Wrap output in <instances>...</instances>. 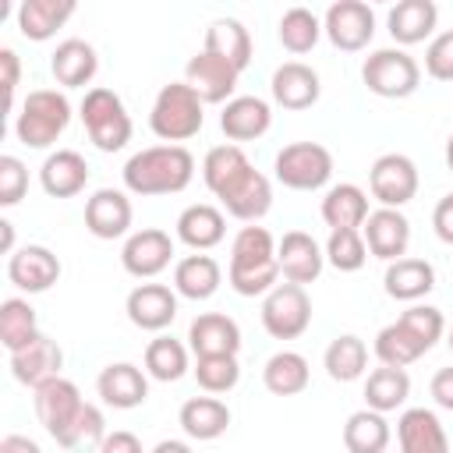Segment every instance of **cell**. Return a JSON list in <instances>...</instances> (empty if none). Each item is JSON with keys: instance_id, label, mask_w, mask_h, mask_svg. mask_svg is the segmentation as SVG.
<instances>
[{"instance_id": "obj_42", "label": "cell", "mask_w": 453, "mask_h": 453, "mask_svg": "<svg viewBox=\"0 0 453 453\" xmlns=\"http://www.w3.org/2000/svg\"><path fill=\"white\" fill-rule=\"evenodd\" d=\"M428 354V347L396 319V322H389V326H382L379 333H375V357L382 361V365H389V368H407V365H414L418 357H425Z\"/></svg>"}, {"instance_id": "obj_24", "label": "cell", "mask_w": 453, "mask_h": 453, "mask_svg": "<svg viewBox=\"0 0 453 453\" xmlns=\"http://www.w3.org/2000/svg\"><path fill=\"white\" fill-rule=\"evenodd\" d=\"M219 127L234 145L255 142L273 127V106L262 96H234L219 113Z\"/></svg>"}, {"instance_id": "obj_22", "label": "cell", "mask_w": 453, "mask_h": 453, "mask_svg": "<svg viewBox=\"0 0 453 453\" xmlns=\"http://www.w3.org/2000/svg\"><path fill=\"white\" fill-rule=\"evenodd\" d=\"M188 347L195 357H219L241 350V326L223 311H202L188 326Z\"/></svg>"}, {"instance_id": "obj_37", "label": "cell", "mask_w": 453, "mask_h": 453, "mask_svg": "<svg viewBox=\"0 0 453 453\" xmlns=\"http://www.w3.org/2000/svg\"><path fill=\"white\" fill-rule=\"evenodd\" d=\"M407 396H411V375H407V368L382 365V368L368 372V379H365V407L368 411L393 414V411H400L407 403Z\"/></svg>"}, {"instance_id": "obj_53", "label": "cell", "mask_w": 453, "mask_h": 453, "mask_svg": "<svg viewBox=\"0 0 453 453\" xmlns=\"http://www.w3.org/2000/svg\"><path fill=\"white\" fill-rule=\"evenodd\" d=\"M428 393H432L435 407H442V411H453V365H446V368H439V372L432 375V382H428Z\"/></svg>"}, {"instance_id": "obj_39", "label": "cell", "mask_w": 453, "mask_h": 453, "mask_svg": "<svg viewBox=\"0 0 453 453\" xmlns=\"http://www.w3.org/2000/svg\"><path fill=\"white\" fill-rule=\"evenodd\" d=\"M389 439H393V428H389L386 414L368 411V407L354 411L347 418V425H343V446H347V453H386Z\"/></svg>"}, {"instance_id": "obj_29", "label": "cell", "mask_w": 453, "mask_h": 453, "mask_svg": "<svg viewBox=\"0 0 453 453\" xmlns=\"http://www.w3.org/2000/svg\"><path fill=\"white\" fill-rule=\"evenodd\" d=\"M60 368H64V350H60V343H57L53 336H46V333H42L35 343H28L25 350L11 354V375H14L21 386H32V389H39L42 382L57 379Z\"/></svg>"}, {"instance_id": "obj_48", "label": "cell", "mask_w": 453, "mask_h": 453, "mask_svg": "<svg viewBox=\"0 0 453 453\" xmlns=\"http://www.w3.org/2000/svg\"><path fill=\"white\" fill-rule=\"evenodd\" d=\"M28 191V166L18 156H0V205L11 209Z\"/></svg>"}, {"instance_id": "obj_2", "label": "cell", "mask_w": 453, "mask_h": 453, "mask_svg": "<svg viewBox=\"0 0 453 453\" xmlns=\"http://www.w3.org/2000/svg\"><path fill=\"white\" fill-rule=\"evenodd\" d=\"M226 283L241 297H265L280 283V265H276V237L248 223L234 234L230 241V265H226Z\"/></svg>"}, {"instance_id": "obj_43", "label": "cell", "mask_w": 453, "mask_h": 453, "mask_svg": "<svg viewBox=\"0 0 453 453\" xmlns=\"http://www.w3.org/2000/svg\"><path fill=\"white\" fill-rule=\"evenodd\" d=\"M276 35H280V46L287 53H294V57L311 53L315 42L322 39V18L315 11H308V7H290V11H283Z\"/></svg>"}, {"instance_id": "obj_40", "label": "cell", "mask_w": 453, "mask_h": 453, "mask_svg": "<svg viewBox=\"0 0 453 453\" xmlns=\"http://www.w3.org/2000/svg\"><path fill=\"white\" fill-rule=\"evenodd\" d=\"M322 365H326V375L333 382H357L365 372H368V347L361 336L354 333H340L326 354H322Z\"/></svg>"}, {"instance_id": "obj_52", "label": "cell", "mask_w": 453, "mask_h": 453, "mask_svg": "<svg viewBox=\"0 0 453 453\" xmlns=\"http://www.w3.org/2000/svg\"><path fill=\"white\" fill-rule=\"evenodd\" d=\"M0 67H4V92H7V110L14 106V92H18V81H21V60L11 46L0 50Z\"/></svg>"}, {"instance_id": "obj_41", "label": "cell", "mask_w": 453, "mask_h": 453, "mask_svg": "<svg viewBox=\"0 0 453 453\" xmlns=\"http://www.w3.org/2000/svg\"><path fill=\"white\" fill-rule=\"evenodd\" d=\"M145 372L156 382H177V379H184L191 372V347H184L180 340L159 333L145 347Z\"/></svg>"}, {"instance_id": "obj_8", "label": "cell", "mask_w": 453, "mask_h": 453, "mask_svg": "<svg viewBox=\"0 0 453 453\" xmlns=\"http://www.w3.org/2000/svg\"><path fill=\"white\" fill-rule=\"evenodd\" d=\"M273 177L290 191H319L333 177V152L319 142H290L276 152Z\"/></svg>"}, {"instance_id": "obj_13", "label": "cell", "mask_w": 453, "mask_h": 453, "mask_svg": "<svg viewBox=\"0 0 453 453\" xmlns=\"http://www.w3.org/2000/svg\"><path fill=\"white\" fill-rule=\"evenodd\" d=\"M170 262H173V237L159 226H142L127 234L120 248V265L134 280H156Z\"/></svg>"}, {"instance_id": "obj_17", "label": "cell", "mask_w": 453, "mask_h": 453, "mask_svg": "<svg viewBox=\"0 0 453 453\" xmlns=\"http://www.w3.org/2000/svg\"><path fill=\"white\" fill-rule=\"evenodd\" d=\"M361 237L368 244V255L372 258H382L386 265L403 258L407 248H411V219L403 216V209H372L365 226H361Z\"/></svg>"}, {"instance_id": "obj_49", "label": "cell", "mask_w": 453, "mask_h": 453, "mask_svg": "<svg viewBox=\"0 0 453 453\" xmlns=\"http://www.w3.org/2000/svg\"><path fill=\"white\" fill-rule=\"evenodd\" d=\"M425 74L435 81H453V28L432 35L425 46Z\"/></svg>"}, {"instance_id": "obj_18", "label": "cell", "mask_w": 453, "mask_h": 453, "mask_svg": "<svg viewBox=\"0 0 453 453\" xmlns=\"http://www.w3.org/2000/svg\"><path fill=\"white\" fill-rule=\"evenodd\" d=\"M124 311L131 319L134 329L142 333H163L173 319H177V290L166 283H138L127 301Z\"/></svg>"}, {"instance_id": "obj_4", "label": "cell", "mask_w": 453, "mask_h": 453, "mask_svg": "<svg viewBox=\"0 0 453 453\" xmlns=\"http://www.w3.org/2000/svg\"><path fill=\"white\" fill-rule=\"evenodd\" d=\"M71 124V99L64 88H32L14 113V134L25 149H50Z\"/></svg>"}, {"instance_id": "obj_28", "label": "cell", "mask_w": 453, "mask_h": 453, "mask_svg": "<svg viewBox=\"0 0 453 453\" xmlns=\"http://www.w3.org/2000/svg\"><path fill=\"white\" fill-rule=\"evenodd\" d=\"M382 287L393 301H407V304H418L421 297H428L435 290V265L428 258H396L386 265L382 273Z\"/></svg>"}, {"instance_id": "obj_27", "label": "cell", "mask_w": 453, "mask_h": 453, "mask_svg": "<svg viewBox=\"0 0 453 453\" xmlns=\"http://www.w3.org/2000/svg\"><path fill=\"white\" fill-rule=\"evenodd\" d=\"M173 230H177V241L188 244L191 251H209V248L223 244V237H226V216H223V209H216L209 202H195V205L180 209Z\"/></svg>"}, {"instance_id": "obj_34", "label": "cell", "mask_w": 453, "mask_h": 453, "mask_svg": "<svg viewBox=\"0 0 453 453\" xmlns=\"http://www.w3.org/2000/svg\"><path fill=\"white\" fill-rule=\"evenodd\" d=\"M368 191L343 180L322 195V219L329 230H361L368 219Z\"/></svg>"}, {"instance_id": "obj_20", "label": "cell", "mask_w": 453, "mask_h": 453, "mask_svg": "<svg viewBox=\"0 0 453 453\" xmlns=\"http://www.w3.org/2000/svg\"><path fill=\"white\" fill-rule=\"evenodd\" d=\"M96 393L113 411H134L149 400V372L131 361H113L99 372Z\"/></svg>"}, {"instance_id": "obj_14", "label": "cell", "mask_w": 453, "mask_h": 453, "mask_svg": "<svg viewBox=\"0 0 453 453\" xmlns=\"http://www.w3.org/2000/svg\"><path fill=\"white\" fill-rule=\"evenodd\" d=\"M276 265H280V280L297 283V287H308V283H315L322 276L326 251H322V244L311 234L287 230L276 241Z\"/></svg>"}, {"instance_id": "obj_45", "label": "cell", "mask_w": 453, "mask_h": 453, "mask_svg": "<svg viewBox=\"0 0 453 453\" xmlns=\"http://www.w3.org/2000/svg\"><path fill=\"white\" fill-rule=\"evenodd\" d=\"M322 251L336 273H357L368 262V244L361 230H329V241L322 244Z\"/></svg>"}, {"instance_id": "obj_35", "label": "cell", "mask_w": 453, "mask_h": 453, "mask_svg": "<svg viewBox=\"0 0 453 453\" xmlns=\"http://www.w3.org/2000/svg\"><path fill=\"white\" fill-rule=\"evenodd\" d=\"M74 0H21L18 4V32L32 42H46L64 28V21L74 14Z\"/></svg>"}, {"instance_id": "obj_25", "label": "cell", "mask_w": 453, "mask_h": 453, "mask_svg": "<svg viewBox=\"0 0 453 453\" xmlns=\"http://www.w3.org/2000/svg\"><path fill=\"white\" fill-rule=\"evenodd\" d=\"M439 25V7L432 0H400L396 7H389L386 14V28L393 35V42L403 46H418V42H432Z\"/></svg>"}, {"instance_id": "obj_11", "label": "cell", "mask_w": 453, "mask_h": 453, "mask_svg": "<svg viewBox=\"0 0 453 453\" xmlns=\"http://www.w3.org/2000/svg\"><path fill=\"white\" fill-rule=\"evenodd\" d=\"M322 35L343 50V53H357L372 42L375 35V11L365 0H336L326 7L322 14Z\"/></svg>"}, {"instance_id": "obj_33", "label": "cell", "mask_w": 453, "mask_h": 453, "mask_svg": "<svg viewBox=\"0 0 453 453\" xmlns=\"http://www.w3.org/2000/svg\"><path fill=\"white\" fill-rule=\"evenodd\" d=\"M202 50H205V53H216L219 60H226V64L237 67V71H248L251 53H255V42H251V32H248L237 18H216V21H209V28H205Z\"/></svg>"}, {"instance_id": "obj_57", "label": "cell", "mask_w": 453, "mask_h": 453, "mask_svg": "<svg viewBox=\"0 0 453 453\" xmlns=\"http://www.w3.org/2000/svg\"><path fill=\"white\" fill-rule=\"evenodd\" d=\"M0 237H4V255H14V223L11 219H0Z\"/></svg>"}, {"instance_id": "obj_56", "label": "cell", "mask_w": 453, "mask_h": 453, "mask_svg": "<svg viewBox=\"0 0 453 453\" xmlns=\"http://www.w3.org/2000/svg\"><path fill=\"white\" fill-rule=\"evenodd\" d=\"M152 453H195V449L184 439H163V442L152 446Z\"/></svg>"}, {"instance_id": "obj_15", "label": "cell", "mask_w": 453, "mask_h": 453, "mask_svg": "<svg viewBox=\"0 0 453 453\" xmlns=\"http://www.w3.org/2000/svg\"><path fill=\"white\" fill-rule=\"evenodd\" d=\"M131 198L120 188H99L85 198V230L99 241H117L131 234Z\"/></svg>"}, {"instance_id": "obj_9", "label": "cell", "mask_w": 453, "mask_h": 453, "mask_svg": "<svg viewBox=\"0 0 453 453\" xmlns=\"http://www.w3.org/2000/svg\"><path fill=\"white\" fill-rule=\"evenodd\" d=\"M258 315H262V329L273 340H297L311 326V297H308L304 287L283 280L262 297Z\"/></svg>"}, {"instance_id": "obj_10", "label": "cell", "mask_w": 453, "mask_h": 453, "mask_svg": "<svg viewBox=\"0 0 453 453\" xmlns=\"http://www.w3.org/2000/svg\"><path fill=\"white\" fill-rule=\"evenodd\" d=\"M418 166L403 152H382L368 170V191L382 209H403L418 195Z\"/></svg>"}, {"instance_id": "obj_51", "label": "cell", "mask_w": 453, "mask_h": 453, "mask_svg": "<svg viewBox=\"0 0 453 453\" xmlns=\"http://www.w3.org/2000/svg\"><path fill=\"white\" fill-rule=\"evenodd\" d=\"M432 230H435V237L442 244L453 248V191L435 202V209H432Z\"/></svg>"}, {"instance_id": "obj_3", "label": "cell", "mask_w": 453, "mask_h": 453, "mask_svg": "<svg viewBox=\"0 0 453 453\" xmlns=\"http://www.w3.org/2000/svg\"><path fill=\"white\" fill-rule=\"evenodd\" d=\"M205 124V103L195 96L188 81H170L156 92L149 110V127L163 145H180L195 138Z\"/></svg>"}, {"instance_id": "obj_6", "label": "cell", "mask_w": 453, "mask_h": 453, "mask_svg": "<svg viewBox=\"0 0 453 453\" xmlns=\"http://www.w3.org/2000/svg\"><path fill=\"white\" fill-rule=\"evenodd\" d=\"M32 403H35V414H39L46 435H50L57 446L74 449V446H78V435H74V432H78V414H81V407H85L81 389H78L71 379L57 375V379L42 382L39 389H32Z\"/></svg>"}, {"instance_id": "obj_26", "label": "cell", "mask_w": 453, "mask_h": 453, "mask_svg": "<svg viewBox=\"0 0 453 453\" xmlns=\"http://www.w3.org/2000/svg\"><path fill=\"white\" fill-rule=\"evenodd\" d=\"M39 184L50 198H74L88 184V163L74 149H57L39 166Z\"/></svg>"}, {"instance_id": "obj_58", "label": "cell", "mask_w": 453, "mask_h": 453, "mask_svg": "<svg viewBox=\"0 0 453 453\" xmlns=\"http://www.w3.org/2000/svg\"><path fill=\"white\" fill-rule=\"evenodd\" d=\"M446 166H449V173H453V134L446 138Z\"/></svg>"}, {"instance_id": "obj_30", "label": "cell", "mask_w": 453, "mask_h": 453, "mask_svg": "<svg viewBox=\"0 0 453 453\" xmlns=\"http://www.w3.org/2000/svg\"><path fill=\"white\" fill-rule=\"evenodd\" d=\"M99 71V57L96 46L85 39H64L57 42L53 57H50V74L60 88H85Z\"/></svg>"}, {"instance_id": "obj_5", "label": "cell", "mask_w": 453, "mask_h": 453, "mask_svg": "<svg viewBox=\"0 0 453 453\" xmlns=\"http://www.w3.org/2000/svg\"><path fill=\"white\" fill-rule=\"evenodd\" d=\"M78 117L85 124V134L88 142L99 149V152H120L127 142H131V113L124 106V99L106 88V85H92L85 88V99L78 106Z\"/></svg>"}, {"instance_id": "obj_32", "label": "cell", "mask_w": 453, "mask_h": 453, "mask_svg": "<svg viewBox=\"0 0 453 453\" xmlns=\"http://www.w3.org/2000/svg\"><path fill=\"white\" fill-rule=\"evenodd\" d=\"M223 283V269L212 255L205 251H195V255H184L177 258L173 265V290L177 297H188V301H209Z\"/></svg>"}, {"instance_id": "obj_59", "label": "cell", "mask_w": 453, "mask_h": 453, "mask_svg": "<svg viewBox=\"0 0 453 453\" xmlns=\"http://www.w3.org/2000/svg\"><path fill=\"white\" fill-rule=\"evenodd\" d=\"M446 343H449V350H453V326H449V333H446Z\"/></svg>"}, {"instance_id": "obj_1", "label": "cell", "mask_w": 453, "mask_h": 453, "mask_svg": "<svg viewBox=\"0 0 453 453\" xmlns=\"http://www.w3.org/2000/svg\"><path fill=\"white\" fill-rule=\"evenodd\" d=\"M120 177L124 191L138 198L177 195L195 180V156L188 152V145H149L124 163Z\"/></svg>"}, {"instance_id": "obj_12", "label": "cell", "mask_w": 453, "mask_h": 453, "mask_svg": "<svg viewBox=\"0 0 453 453\" xmlns=\"http://www.w3.org/2000/svg\"><path fill=\"white\" fill-rule=\"evenodd\" d=\"M219 205L226 216L241 219V223H258L269 209H273V184L262 170L244 166L237 177H230L219 191H216Z\"/></svg>"}, {"instance_id": "obj_36", "label": "cell", "mask_w": 453, "mask_h": 453, "mask_svg": "<svg viewBox=\"0 0 453 453\" xmlns=\"http://www.w3.org/2000/svg\"><path fill=\"white\" fill-rule=\"evenodd\" d=\"M262 382L273 396H297L308 389L311 382V368L308 357L297 350H276L265 365H262Z\"/></svg>"}, {"instance_id": "obj_19", "label": "cell", "mask_w": 453, "mask_h": 453, "mask_svg": "<svg viewBox=\"0 0 453 453\" xmlns=\"http://www.w3.org/2000/svg\"><path fill=\"white\" fill-rule=\"evenodd\" d=\"M7 280L21 294H46L60 280V258L46 244H25L7 255Z\"/></svg>"}, {"instance_id": "obj_21", "label": "cell", "mask_w": 453, "mask_h": 453, "mask_svg": "<svg viewBox=\"0 0 453 453\" xmlns=\"http://www.w3.org/2000/svg\"><path fill=\"white\" fill-rule=\"evenodd\" d=\"M269 92H273V103L283 110H308L322 96V78L304 60H287L273 71Z\"/></svg>"}, {"instance_id": "obj_47", "label": "cell", "mask_w": 453, "mask_h": 453, "mask_svg": "<svg viewBox=\"0 0 453 453\" xmlns=\"http://www.w3.org/2000/svg\"><path fill=\"white\" fill-rule=\"evenodd\" d=\"M400 322H403L428 350L446 336V319H442V311H439L435 304H411L407 311H400Z\"/></svg>"}, {"instance_id": "obj_7", "label": "cell", "mask_w": 453, "mask_h": 453, "mask_svg": "<svg viewBox=\"0 0 453 453\" xmlns=\"http://www.w3.org/2000/svg\"><path fill=\"white\" fill-rule=\"evenodd\" d=\"M361 81L379 99H407L421 85V67H418V60L407 50L386 46V50H372L365 57Z\"/></svg>"}, {"instance_id": "obj_50", "label": "cell", "mask_w": 453, "mask_h": 453, "mask_svg": "<svg viewBox=\"0 0 453 453\" xmlns=\"http://www.w3.org/2000/svg\"><path fill=\"white\" fill-rule=\"evenodd\" d=\"M78 446H103V439L110 435L106 432V418H103V411L96 407V403H88L85 400V407H81V414H78Z\"/></svg>"}, {"instance_id": "obj_55", "label": "cell", "mask_w": 453, "mask_h": 453, "mask_svg": "<svg viewBox=\"0 0 453 453\" xmlns=\"http://www.w3.org/2000/svg\"><path fill=\"white\" fill-rule=\"evenodd\" d=\"M0 453H42V449H39V442H35V439L11 432V435H4V439H0Z\"/></svg>"}, {"instance_id": "obj_54", "label": "cell", "mask_w": 453, "mask_h": 453, "mask_svg": "<svg viewBox=\"0 0 453 453\" xmlns=\"http://www.w3.org/2000/svg\"><path fill=\"white\" fill-rule=\"evenodd\" d=\"M99 453H145V449H142V439H138L134 432L117 428V432H110V435L103 439Z\"/></svg>"}, {"instance_id": "obj_38", "label": "cell", "mask_w": 453, "mask_h": 453, "mask_svg": "<svg viewBox=\"0 0 453 453\" xmlns=\"http://www.w3.org/2000/svg\"><path fill=\"white\" fill-rule=\"evenodd\" d=\"M42 333H39V319H35V308L25 301V297H7L0 301V343L7 354H18L25 350L28 343H35Z\"/></svg>"}, {"instance_id": "obj_23", "label": "cell", "mask_w": 453, "mask_h": 453, "mask_svg": "<svg viewBox=\"0 0 453 453\" xmlns=\"http://www.w3.org/2000/svg\"><path fill=\"white\" fill-rule=\"evenodd\" d=\"M396 442L400 453H449V435L435 411L407 407L396 418Z\"/></svg>"}, {"instance_id": "obj_31", "label": "cell", "mask_w": 453, "mask_h": 453, "mask_svg": "<svg viewBox=\"0 0 453 453\" xmlns=\"http://www.w3.org/2000/svg\"><path fill=\"white\" fill-rule=\"evenodd\" d=\"M177 425L195 442H212L230 428V407L219 396H191L180 403Z\"/></svg>"}, {"instance_id": "obj_44", "label": "cell", "mask_w": 453, "mask_h": 453, "mask_svg": "<svg viewBox=\"0 0 453 453\" xmlns=\"http://www.w3.org/2000/svg\"><path fill=\"white\" fill-rule=\"evenodd\" d=\"M244 166H251V159L244 156V149L241 145H234V142H223V145H212L209 152H205V159H202V180H205V188L216 195L230 177H237Z\"/></svg>"}, {"instance_id": "obj_16", "label": "cell", "mask_w": 453, "mask_h": 453, "mask_svg": "<svg viewBox=\"0 0 453 453\" xmlns=\"http://www.w3.org/2000/svg\"><path fill=\"white\" fill-rule=\"evenodd\" d=\"M237 78H241L237 67H230L226 60H219L216 53H205V50H198V53L188 60V67H184V81L195 88V96H198L205 106H219V103L226 106V103L234 99Z\"/></svg>"}, {"instance_id": "obj_46", "label": "cell", "mask_w": 453, "mask_h": 453, "mask_svg": "<svg viewBox=\"0 0 453 453\" xmlns=\"http://www.w3.org/2000/svg\"><path fill=\"white\" fill-rule=\"evenodd\" d=\"M195 379L209 396L230 393L241 382V365L234 354H219V357H195Z\"/></svg>"}]
</instances>
